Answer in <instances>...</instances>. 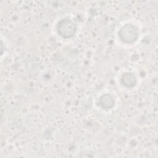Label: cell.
Listing matches in <instances>:
<instances>
[{
  "instance_id": "obj_1",
  "label": "cell",
  "mask_w": 158,
  "mask_h": 158,
  "mask_svg": "<svg viewBox=\"0 0 158 158\" xmlns=\"http://www.w3.org/2000/svg\"><path fill=\"white\" fill-rule=\"evenodd\" d=\"M120 39L128 44L135 42L139 37V29L131 23H127L123 26L118 31Z\"/></svg>"
},
{
  "instance_id": "obj_2",
  "label": "cell",
  "mask_w": 158,
  "mask_h": 158,
  "mask_svg": "<svg viewBox=\"0 0 158 158\" xmlns=\"http://www.w3.org/2000/svg\"><path fill=\"white\" fill-rule=\"evenodd\" d=\"M57 30L58 34L65 39L73 37L77 31L76 24L70 19H61L57 23Z\"/></svg>"
},
{
  "instance_id": "obj_3",
  "label": "cell",
  "mask_w": 158,
  "mask_h": 158,
  "mask_svg": "<svg viewBox=\"0 0 158 158\" xmlns=\"http://www.w3.org/2000/svg\"><path fill=\"white\" fill-rule=\"evenodd\" d=\"M120 81L121 83L127 88H132L135 86L137 83L135 75L131 72L124 73L121 77Z\"/></svg>"
},
{
  "instance_id": "obj_4",
  "label": "cell",
  "mask_w": 158,
  "mask_h": 158,
  "mask_svg": "<svg viewBox=\"0 0 158 158\" xmlns=\"http://www.w3.org/2000/svg\"><path fill=\"white\" fill-rule=\"evenodd\" d=\"M99 104L102 108L104 109H110L114 106V99L110 94L106 93L100 97Z\"/></svg>"
}]
</instances>
